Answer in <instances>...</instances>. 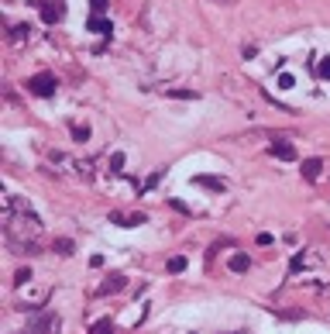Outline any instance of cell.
I'll return each mask as SVG.
<instances>
[{
  "label": "cell",
  "mask_w": 330,
  "mask_h": 334,
  "mask_svg": "<svg viewBox=\"0 0 330 334\" xmlns=\"http://www.w3.org/2000/svg\"><path fill=\"white\" fill-rule=\"evenodd\" d=\"M275 159H282V162H292L296 159V148H292V141H272V148H268Z\"/></svg>",
  "instance_id": "obj_5"
},
{
  "label": "cell",
  "mask_w": 330,
  "mask_h": 334,
  "mask_svg": "<svg viewBox=\"0 0 330 334\" xmlns=\"http://www.w3.org/2000/svg\"><path fill=\"white\" fill-rule=\"evenodd\" d=\"M86 28H90V31H96V35H114V24H110L107 17H90V21H86Z\"/></svg>",
  "instance_id": "obj_7"
},
{
  "label": "cell",
  "mask_w": 330,
  "mask_h": 334,
  "mask_svg": "<svg viewBox=\"0 0 330 334\" xmlns=\"http://www.w3.org/2000/svg\"><path fill=\"white\" fill-rule=\"evenodd\" d=\"M90 7H93V17H100L107 10V0H90Z\"/></svg>",
  "instance_id": "obj_19"
},
{
  "label": "cell",
  "mask_w": 330,
  "mask_h": 334,
  "mask_svg": "<svg viewBox=\"0 0 330 334\" xmlns=\"http://www.w3.org/2000/svg\"><path fill=\"white\" fill-rule=\"evenodd\" d=\"M320 76L330 79V59H320Z\"/></svg>",
  "instance_id": "obj_22"
},
{
  "label": "cell",
  "mask_w": 330,
  "mask_h": 334,
  "mask_svg": "<svg viewBox=\"0 0 330 334\" xmlns=\"http://www.w3.org/2000/svg\"><path fill=\"white\" fill-rule=\"evenodd\" d=\"M28 279H31V269H17V276H14V282H17V286H24Z\"/></svg>",
  "instance_id": "obj_18"
},
{
  "label": "cell",
  "mask_w": 330,
  "mask_h": 334,
  "mask_svg": "<svg viewBox=\"0 0 330 334\" xmlns=\"http://www.w3.org/2000/svg\"><path fill=\"white\" fill-rule=\"evenodd\" d=\"M193 183L203 186V190H213V193H224V190H227V183L217 179V176H193Z\"/></svg>",
  "instance_id": "obj_6"
},
{
  "label": "cell",
  "mask_w": 330,
  "mask_h": 334,
  "mask_svg": "<svg viewBox=\"0 0 330 334\" xmlns=\"http://www.w3.org/2000/svg\"><path fill=\"white\" fill-rule=\"evenodd\" d=\"M3 224H7V241H10L21 255H35V238L42 234V221H38V214L21 200V197H7Z\"/></svg>",
  "instance_id": "obj_1"
},
{
  "label": "cell",
  "mask_w": 330,
  "mask_h": 334,
  "mask_svg": "<svg viewBox=\"0 0 330 334\" xmlns=\"http://www.w3.org/2000/svg\"><path fill=\"white\" fill-rule=\"evenodd\" d=\"M90 334H114V321H110V317H103V321H96V324L90 328Z\"/></svg>",
  "instance_id": "obj_11"
},
{
  "label": "cell",
  "mask_w": 330,
  "mask_h": 334,
  "mask_svg": "<svg viewBox=\"0 0 330 334\" xmlns=\"http://www.w3.org/2000/svg\"><path fill=\"white\" fill-rule=\"evenodd\" d=\"M121 166H124V155H121V152H114V155H110V169H114V172H121Z\"/></svg>",
  "instance_id": "obj_17"
},
{
  "label": "cell",
  "mask_w": 330,
  "mask_h": 334,
  "mask_svg": "<svg viewBox=\"0 0 330 334\" xmlns=\"http://www.w3.org/2000/svg\"><path fill=\"white\" fill-rule=\"evenodd\" d=\"M144 221H148L144 214H131V217L124 221V227H138V224H144Z\"/></svg>",
  "instance_id": "obj_15"
},
{
  "label": "cell",
  "mask_w": 330,
  "mask_h": 334,
  "mask_svg": "<svg viewBox=\"0 0 330 334\" xmlns=\"http://www.w3.org/2000/svg\"><path fill=\"white\" fill-rule=\"evenodd\" d=\"M117 289H124V276H110L103 286H100V293L107 296V293H117Z\"/></svg>",
  "instance_id": "obj_10"
},
{
  "label": "cell",
  "mask_w": 330,
  "mask_h": 334,
  "mask_svg": "<svg viewBox=\"0 0 330 334\" xmlns=\"http://www.w3.org/2000/svg\"><path fill=\"white\" fill-rule=\"evenodd\" d=\"M289 86H292V76L282 72V76H279V90H289Z\"/></svg>",
  "instance_id": "obj_21"
},
{
  "label": "cell",
  "mask_w": 330,
  "mask_h": 334,
  "mask_svg": "<svg viewBox=\"0 0 330 334\" xmlns=\"http://www.w3.org/2000/svg\"><path fill=\"white\" fill-rule=\"evenodd\" d=\"M169 97H176V100H196L199 93L196 90H169Z\"/></svg>",
  "instance_id": "obj_12"
},
{
  "label": "cell",
  "mask_w": 330,
  "mask_h": 334,
  "mask_svg": "<svg viewBox=\"0 0 330 334\" xmlns=\"http://www.w3.org/2000/svg\"><path fill=\"white\" fill-rule=\"evenodd\" d=\"M59 331H62V324H59L55 314H42L28 324V334H59Z\"/></svg>",
  "instance_id": "obj_3"
},
{
  "label": "cell",
  "mask_w": 330,
  "mask_h": 334,
  "mask_svg": "<svg viewBox=\"0 0 330 334\" xmlns=\"http://www.w3.org/2000/svg\"><path fill=\"white\" fill-rule=\"evenodd\" d=\"M55 86H59V79L52 72H38V76L28 79V93H35V97H52Z\"/></svg>",
  "instance_id": "obj_2"
},
{
  "label": "cell",
  "mask_w": 330,
  "mask_h": 334,
  "mask_svg": "<svg viewBox=\"0 0 330 334\" xmlns=\"http://www.w3.org/2000/svg\"><path fill=\"white\" fill-rule=\"evenodd\" d=\"M24 35H28V28H24V24H17V28H14V42H21Z\"/></svg>",
  "instance_id": "obj_23"
},
{
  "label": "cell",
  "mask_w": 330,
  "mask_h": 334,
  "mask_svg": "<svg viewBox=\"0 0 330 334\" xmlns=\"http://www.w3.org/2000/svg\"><path fill=\"white\" fill-rule=\"evenodd\" d=\"M55 252H62V255H72V241H69V238L55 241Z\"/></svg>",
  "instance_id": "obj_16"
},
{
  "label": "cell",
  "mask_w": 330,
  "mask_h": 334,
  "mask_svg": "<svg viewBox=\"0 0 330 334\" xmlns=\"http://www.w3.org/2000/svg\"><path fill=\"white\" fill-rule=\"evenodd\" d=\"M183 269H186V259H183V255H172V259H169V272H183Z\"/></svg>",
  "instance_id": "obj_14"
},
{
  "label": "cell",
  "mask_w": 330,
  "mask_h": 334,
  "mask_svg": "<svg viewBox=\"0 0 330 334\" xmlns=\"http://www.w3.org/2000/svg\"><path fill=\"white\" fill-rule=\"evenodd\" d=\"M231 269H234V272H248V269H251V259H248L244 252H237V255H231Z\"/></svg>",
  "instance_id": "obj_9"
},
{
  "label": "cell",
  "mask_w": 330,
  "mask_h": 334,
  "mask_svg": "<svg viewBox=\"0 0 330 334\" xmlns=\"http://www.w3.org/2000/svg\"><path fill=\"white\" fill-rule=\"evenodd\" d=\"M72 138L76 141H90V128L86 124H72Z\"/></svg>",
  "instance_id": "obj_13"
},
{
  "label": "cell",
  "mask_w": 330,
  "mask_h": 334,
  "mask_svg": "<svg viewBox=\"0 0 330 334\" xmlns=\"http://www.w3.org/2000/svg\"><path fill=\"white\" fill-rule=\"evenodd\" d=\"M38 3H42V17H45V24L62 21V14H66V3H62V0H38Z\"/></svg>",
  "instance_id": "obj_4"
},
{
  "label": "cell",
  "mask_w": 330,
  "mask_h": 334,
  "mask_svg": "<svg viewBox=\"0 0 330 334\" xmlns=\"http://www.w3.org/2000/svg\"><path fill=\"white\" fill-rule=\"evenodd\" d=\"M303 266H306V255H303V252H299V255H292V266H289V269H292V272H299Z\"/></svg>",
  "instance_id": "obj_20"
},
{
  "label": "cell",
  "mask_w": 330,
  "mask_h": 334,
  "mask_svg": "<svg viewBox=\"0 0 330 334\" xmlns=\"http://www.w3.org/2000/svg\"><path fill=\"white\" fill-rule=\"evenodd\" d=\"M320 169H324V162H320V159H306V162H303V179H310V183H313V179L320 176Z\"/></svg>",
  "instance_id": "obj_8"
}]
</instances>
